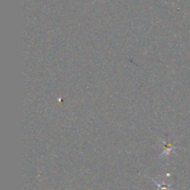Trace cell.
Masks as SVG:
<instances>
[{
  "instance_id": "obj_1",
  "label": "cell",
  "mask_w": 190,
  "mask_h": 190,
  "mask_svg": "<svg viewBox=\"0 0 190 190\" xmlns=\"http://www.w3.org/2000/svg\"><path fill=\"white\" fill-rule=\"evenodd\" d=\"M158 184V187H160V190H171L170 188H169V187H167V186H160V184Z\"/></svg>"
}]
</instances>
